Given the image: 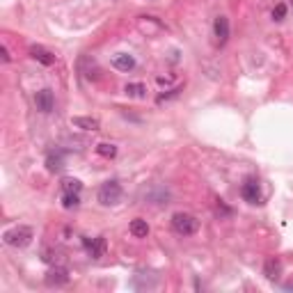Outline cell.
<instances>
[{"label": "cell", "mask_w": 293, "mask_h": 293, "mask_svg": "<svg viewBox=\"0 0 293 293\" xmlns=\"http://www.w3.org/2000/svg\"><path fill=\"white\" fill-rule=\"evenodd\" d=\"M35 238V229L28 227V224H16V227L7 229L3 234V241L7 243L9 247H28Z\"/></svg>", "instance_id": "obj_1"}, {"label": "cell", "mask_w": 293, "mask_h": 293, "mask_svg": "<svg viewBox=\"0 0 293 293\" xmlns=\"http://www.w3.org/2000/svg\"><path fill=\"white\" fill-rule=\"evenodd\" d=\"M172 229L179 236H193L199 229V220L190 213H174L172 216Z\"/></svg>", "instance_id": "obj_2"}, {"label": "cell", "mask_w": 293, "mask_h": 293, "mask_svg": "<svg viewBox=\"0 0 293 293\" xmlns=\"http://www.w3.org/2000/svg\"><path fill=\"white\" fill-rule=\"evenodd\" d=\"M119 199H121V185H119V181H115V179L106 181L99 188V202L103 204V206H115Z\"/></svg>", "instance_id": "obj_3"}, {"label": "cell", "mask_w": 293, "mask_h": 293, "mask_svg": "<svg viewBox=\"0 0 293 293\" xmlns=\"http://www.w3.org/2000/svg\"><path fill=\"white\" fill-rule=\"evenodd\" d=\"M241 195L247 204H261V188H259V179L247 177L245 183L241 185Z\"/></svg>", "instance_id": "obj_4"}, {"label": "cell", "mask_w": 293, "mask_h": 293, "mask_svg": "<svg viewBox=\"0 0 293 293\" xmlns=\"http://www.w3.org/2000/svg\"><path fill=\"white\" fill-rule=\"evenodd\" d=\"M69 280H71L69 268H65V266H53L51 270L46 273V284L48 286H65Z\"/></svg>", "instance_id": "obj_5"}, {"label": "cell", "mask_w": 293, "mask_h": 293, "mask_svg": "<svg viewBox=\"0 0 293 293\" xmlns=\"http://www.w3.org/2000/svg\"><path fill=\"white\" fill-rule=\"evenodd\" d=\"M35 106L39 112H44V115H48V112H53L55 108V96H53L51 90H39L35 94Z\"/></svg>", "instance_id": "obj_6"}, {"label": "cell", "mask_w": 293, "mask_h": 293, "mask_svg": "<svg viewBox=\"0 0 293 293\" xmlns=\"http://www.w3.org/2000/svg\"><path fill=\"white\" fill-rule=\"evenodd\" d=\"M82 245H85L87 255L92 259H101L106 255V238L96 236V238H82Z\"/></svg>", "instance_id": "obj_7"}, {"label": "cell", "mask_w": 293, "mask_h": 293, "mask_svg": "<svg viewBox=\"0 0 293 293\" xmlns=\"http://www.w3.org/2000/svg\"><path fill=\"white\" fill-rule=\"evenodd\" d=\"M213 35L218 39V46H224L229 39V18L227 16H216V21H213Z\"/></svg>", "instance_id": "obj_8"}, {"label": "cell", "mask_w": 293, "mask_h": 293, "mask_svg": "<svg viewBox=\"0 0 293 293\" xmlns=\"http://www.w3.org/2000/svg\"><path fill=\"white\" fill-rule=\"evenodd\" d=\"M112 67H115L117 71L129 73V71H133L135 67H138V62H135V57L131 55V53H117V55L112 57Z\"/></svg>", "instance_id": "obj_9"}, {"label": "cell", "mask_w": 293, "mask_h": 293, "mask_svg": "<svg viewBox=\"0 0 293 293\" xmlns=\"http://www.w3.org/2000/svg\"><path fill=\"white\" fill-rule=\"evenodd\" d=\"M30 55H32V60H37L39 65H44V67L55 65V55H53L51 51H46V48H41V46H32Z\"/></svg>", "instance_id": "obj_10"}, {"label": "cell", "mask_w": 293, "mask_h": 293, "mask_svg": "<svg viewBox=\"0 0 293 293\" xmlns=\"http://www.w3.org/2000/svg\"><path fill=\"white\" fill-rule=\"evenodd\" d=\"M263 275H266L270 282H275L277 277L282 275V261L280 259H275V257L266 259V263H263Z\"/></svg>", "instance_id": "obj_11"}, {"label": "cell", "mask_w": 293, "mask_h": 293, "mask_svg": "<svg viewBox=\"0 0 293 293\" xmlns=\"http://www.w3.org/2000/svg\"><path fill=\"white\" fill-rule=\"evenodd\" d=\"M46 168L48 172H60L62 168H65V151H51V154L46 156Z\"/></svg>", "instance_id": "obj_12"}, {"label": "cell", "mask_w": 293, "mask_h": 293, "mask_svg": "<svg viewBox=\"0 0 293 293\" xmlns=\"http://www.w3.org/2000/svg\"><path fill=\"white\" fill-rule=\"evenodd\" d=\"M71 124L82 131H99V119H94V117H73Z\"/></svg>", "instance_id": "obj_13"}, {"label": "cell", "mask_w": 293, "mask_h": 293, "mask_svg": "<svg viewBox=\"0 0 293 293\" xmlns=\"http://www.w3.org/2000/svg\"><path fill=\"white\" fill-rule=\"evenodd\" d=\"M129 229H131V234H133L135 238H146L149 236V222L142 220V218H135Z\"/></svg>", "instance_id": "obj_14"}, {"label": "cell", "mask_w": 293, "mask_h": 293, "mask_svg": "<svg viewBox=\"0 0 293 293\" xmlns=\"http://www.w3.org/2000/svg\"><path fill=\"white\" fill-rule=\"evenodd\" d=\"M124 94L131 96V99H144L146 96V87L142 82H129V85L124 87Z\"/></svg>", "instance_id": "obj_15"}, {"label": "cell", "mask_w": 293, "mask_h": 293, "mask_svg": "<svg viewBox=\"0 0 293 293\" xmlns=\"http://www.w3.org/2000/svg\"><path fill=\"white\" fill-rule=\"evenodd\" d=\"M96 154L103 156V158H115L117 156V146L110 142H99L96 144Z\"/></svg>", "instance_id": "obj_16"}, {"label": "cell", "mask_w": 293, "mask_h": 293, "mask_svg": "<svg viewBox=\"0 0 293 293\" xmlns=\"http://www.w3.org/2000/svg\"><path fill=\"white\" fill-rule=\"evenodd\" d=\"M80 204V193H62V206L65 208H76Z\"/></svg>", "instance_id": "obj_17"}, {"label": "cell", "mask_w": 293, "mask_h": 293, "mask_svg": "<svg viewBox=\"0 0 293 293\" xmlns=\"http://www.w3.org/2000/svg\"><path fill=\"white\" fill-rule=\"evenodd\" d=\"M62 190H65V193H80L82 183L78 181V179H65V181H62Z\"/></svg>", "instance_id": "obj_18"}, {"label": "cell", "mask_w": 293, "mask_h": 293, "mask_svg": "<svg viewBox=\"0 0 293 293\" xmlns=\"http://www.w3.org/2000/svg\"><path fill=\"white\" fill-rule=\"evenodd\" d=\"M270 16H273V21H284V16H286V5L284 3H277L275 7H273V12H270Z\"/></svg>", "instance_id": "obj_19"}, {"label": "cell", "mask_w": 293, "mask_h": 293, "mask_svg": "<svg viewBox=\"0 0 293 293\" xmlns=\"http://www.w3.org/2000/svg\"><path fill=\"white\" fill-rule=\"evenodd\" d=\"M179 92H181V87H174V90H170L168 94H158V99H156V101H158V103H163V101H168V99H174Z\"/></svg>", "instance_id": "obj_20"}, {"label": "cell", "mask_w": 293, "mask_h": 293, "mask_svg": "<svg viewBox=\"0 0 293 293\" xmlns=\"http://www.w3.org/2000/svg\"><path fill=\"white\" fill-rule=\"evenodd\" d=\"M156 80H158V85H170V82H172L174 78H170V76H158Z\"/></svg>", "instance_id": "obj_21"}, {"label": "cell", "mask_w": 293, "mask_h": 293, "mask_svg": "<svg viewBox=\"0 0 293 293\" xmlns=\"http://www.w3.org/2000/svg\"><path fill=\"white\" fill-rule=\"evenodd\" d=\"M3 60H5V62H9V60H12V55H9L7 46H3Z\"/></svg>", "instance_id": "obj_22"}, {"label": "cell", "mask_w": 293, "mask_h": 293, "mask_svg": "<svg viewBox=\"0 0 293 293\" xmlns=\"http://www.w3.org/2000/svg\"><path fill=\"white\" fill-rule=\"evenodd\" d=\"M282 289H284V291H293V282H286V284L282 286Z\"/></svg>", "instance_id": "obj_23"}]
</instances>
